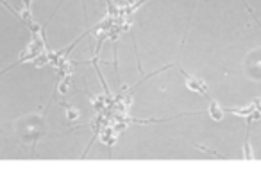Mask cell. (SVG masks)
<instances>
[{"label": "cell", "instance_id": "1", "mask_svg": "<svg viewBox=\"0 0 261 172\" xmlns=\"http://www.w3.org/2000/svg\"><path fill=\"white\" fill-rule=\"evenodd\" d=\"M45 128V113L43 115H27L16 120V135L25 145L33 147V153L36 154V143L40 140Z\"/></svg>", "mask_w": 261, "mask_h": 172}, {"label": "cell", "instance_id": "2", "mask_svg": "<svg viewBox=\"0 0 261 172\" xmlns=\"http://www.w3.org/2000/svg\"><path fill=\"white\" fill-rule=\"evenodd\" d=\"M179 73H181L182 77H185L186 81V86H188L192 92H197L200 93V95H207V88H206V84L202 83L200 79H197L195 76H190L188 72H185L182 68H179Z\"/></svg>", "mask_w": 261, "mask_h": 172}, {"label": "cell", "instance_id": "3", "mask_svg": "<svg viewBox=\"0 0 261 172\" xmlns=\"http://www.w3.org/2000/svg\"><path fill=\"white\" fill-rule=\"evenodd\" d=\"M210 115L215 118V120H222L224 118V110H222L220 106H218V103L217 101H211V104H210Z\"/></svg>", "mask_w": 261, "mask_h": 172}, {"label": "cell", "instance_id": "4", "mask_svg": "<svg viewBox=\"0 0 261 172\" xmlns=\"http://www.w3.org/2000/svg\"><path fill=\"white\" fill-rule=\"evenodd\" d=\"M147 2H149V0H140V2H136V4L133 6V8H129V9H127V15H130V13H135L136 9H140L143 4H147Z\"/></svg>", "mask_w": 261, "mask_h": 172}, {"label": "cell", "instance_id": "5", "mask_svg": "<svg viewBox=\"0 0 261 172\" xmlns=\"http://www.w3.org/2000/svg\"><path fill=\"white\" fill-rule=\"evenodd\" d=\"M0 4L4 6V8H6V9H9V11H11V13H13V15H15V16H16V18H20V20H22V16H20V15H18V13H16V11H15V9H13V8H11V6H9V4H8V2H6V0H0Z\"/></svg>", "mask_w": 261, "mask_h": 172}]
</instances>
